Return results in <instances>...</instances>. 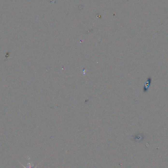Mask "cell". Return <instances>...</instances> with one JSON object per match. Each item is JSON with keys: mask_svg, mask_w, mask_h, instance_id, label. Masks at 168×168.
Masks as SVG:
<instances>
[{"mask_svg": "<svg viewBox=\"0 0 168 168\" xmlns=\"http://www.w3.org/2000/svg\"><path fill=\"white\" fill-rule=\"evenodd\" d=\"M22 166H23V167H24V168H36V167H35V168L32 167V164H31V163H29V164H28V167H25L24 166H23V165H22Z\"/></svg>", "mask_w": 168, "mask_h": 168, "instance_id": "obj_1", "label": "cell"}]
</instances>
